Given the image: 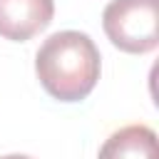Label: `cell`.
I'll list each match as a JSON object with an SVG mask.
<instances>
[{
	"mask_svg": "<svg viewBox=\"0 0 159 159\" xmlns=\"http://www.w3.org/2000/svg\"><path fill=\"white\" fill-rule=\"evenodd\" d=\"M0 159H32L27 154H7V157H0Z\"/></svg>",
	"mask_w": 159,
	"mask_h": 159,
	"instance_id": "5",
	"label": "cell"
},
{
	"mask_svg": "<svg viewBox=\"0 0 159 159\" xmlns=\"http://www.w3.org/2000/svg\"><path fill=\"white\" fill-rule=\"evenodd\" d=\"M97 159H157V134L147 124H129L109 134Z\"/></svg>",
	"mask_w": 159,
	"mask_h": 159,
	"instance_id": "4",
	"label": "cell"
},
{
	"mask_svg": "<svg viewBox=\"0 0 159 159\" xmlns=\"http://www.w3.org/2000/svg\"><path fill=\"white\" fill-rule=\"evenodd\" d=\"M102 27L122 52H152L159 42V0H112L102 12Z\"/></svg>",
	"mask_w": 159,
	"mask_h": 159,
	"instance_id": "2",
	"label": "cell"
},
{
	"mask_svg": "<svg viewBox=\"0 0 159 159\" xmlns=\"http://www.w3.org/2000/svg\"><path fill=\"white\" fill-rule=\"evenodd\" d=\"M55 15L52 0H0V37L25 42L42 32Z\"/></svg>",
	"mask_w": 159,
	"mask_h": 159,
	"instance_id": "3",
	"label": "cell"
},
{
	"mask_svg": "<svg viewBox=\"0 0 159 159\" xmlns=\"http://www.w3.org/2000/svg\"><path fill=\"white\" fill-rule=\"evenodd\" d=\"M99 70V50L92 37L80 30L50 35L35 55V72L42 89L60 102L84 99L94 89Z\"/></svg>",
	"mask_w": 159,
	"mask_h": 159,
	"instance_id": "1",
	"label": "cell"
}]
</instances>
